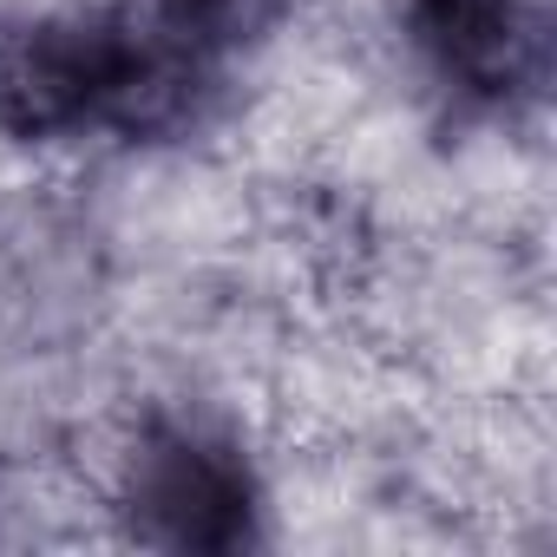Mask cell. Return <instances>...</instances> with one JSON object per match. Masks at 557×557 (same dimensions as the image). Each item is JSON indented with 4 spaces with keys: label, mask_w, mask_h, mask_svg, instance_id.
Here are the masks:
<instances>
[{
    "label": "cell",
    "mask_w": 557,
    "mask_h": 557,
    "mask_svg": "<svg viewBox=\"0 0 557 557\" xmlns=\"http://www.w3.org/2000/svg\"><path fill=\"white\" fill-rule=\"evenodd\" d=\"M132 531L158 550H243L256 544V479L236 446L197 426H151L125 472Z\"/></svg>",
    "instance_id": "obj_1"
},
{
    "label": "cell",
    "mask_w": 557,
    "mask_h": 557,
    "mask_svg": "<svg viewBox=\"0 0 557 557\" xmlns=\"http://www.w3.org/2000/svg\"><path fill=\"white\" fill-rule=\"evenodd\" d=\"M426 66L472 106H518L544 86V14L531 0H407Z\"/></svg>",
    "instance_id": "obj_2"
},
{
    "label": "cell",
    "mask_w": 557,
    "mask_h": 557,
    "mask_svg": "<svg viewBox=\"0 0 557 557\" xmlns=\"http://www.w3.org/2000/svg\"><path fill=\"white\" fill-rule=\"evenodd\" d=\"M289 0H158V21L171 34H184L190 47L216 53V47H249L283 21Z\"/></svg>",
    "instance_id": "obj_3"
}]
</instances>
